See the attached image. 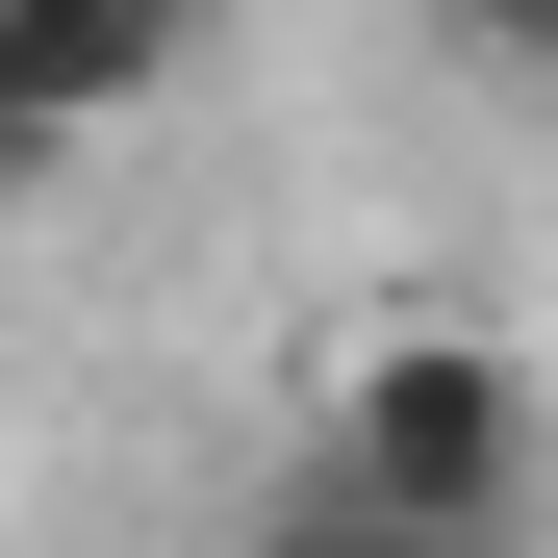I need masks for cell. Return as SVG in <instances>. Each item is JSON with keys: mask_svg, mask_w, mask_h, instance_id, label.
<instances>
[{"mask_svg": "<svg viewBox=\"0 0 558 558\" xmlns=\"http://www.w3.org/2000/svg\"><path fill=\"white\" fill-rule=\"evenodd\" d=\"M279 457H305L330 508H381V533H483L508 558L558 407H533V355L457 305V279H355V305H305V355H279Z\"/></svg>", "mask_w": 558, "mask_h": 558, "instance_id": "6da1fadb", "label": "cell"}, {"mask_svg": "<svg viewBox=\"0 0 558 558\" xmlns=\"http://www.w3.org/2000/svg\"><path fill=\"white\" fill-rule=\"evenodd\" d=\"M229 51V0H0V204H51L102 128H153Z\"/></svg>", "mask_w": 558, "mask_h": 558, "instance_id": "7a4b0ae2", "label": "cell"}, {"mask_svg": "<svg viewBox=\"0 0 558 558\" xmlns=\"http://www.w3.org/2000/svg\"><path fill=\"white\" fill-rule=\"evenodd\" d=\"M254 558H483V533H381V508H330V483H279V533Z\"/></svg>", "mask_w": 558, "mask_h": 558, "instance_id": "3957f363", "label": "cell"}, {"mask_svg": "<svg viewBox=\"0 0 558 558\" xmlns=\"http://www.w3.org/2000/svg\"><path fill=\"white\" fill-rule=\"evenodd\" d=\"M457 26H483V51H508V76H558V0H457Z\"/></svg>", "mask_w": 558, "mask_h": 558, "instance_id": "277c9868", "label": "cell"}]
</instances>
